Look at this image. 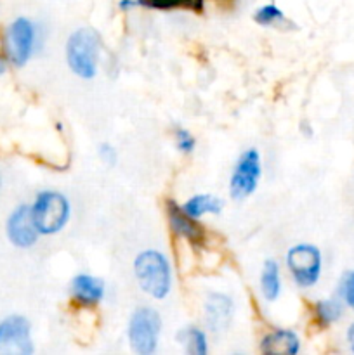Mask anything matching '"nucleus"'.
<instances>
[{"label":"nucleus","instance_id":"9b49d317","mask_svg":"<svg viewBox=\"0 0 354 355\" xmlns=\"http://www.w3.org/2000/svg\"><path fill=\"white\" fill-rule=\"evenodd\" d=\"M167 217H169V225L172 232L193 245H200L203 241V229L198 225L196 218L189 217L183 207H177V203L169 201L167 203Z\"/></svg>","mask_w":354,"mask_h":355},{"label":"nucleus","instance_id":"f3484780","mask_svg":"<svg viewBox=\"0 0 354 355\" xmlns=\"http://www.w3.org/2000/svg\"><path fill=\"white\" fill-rule=\"evenodd\" d=\"M177 340L183 343L187 354L193 355H207L208 352V342L207 335L203 329L196 328V326H187V328L180 329L177 333Z\"/></svg>","mask_w":354,"mask_h":355},{"label":"nucleus","instance_id":"f03ea898","mask_svg":"<svg viewBox=\"0 0 354 355\" xmlns=\"http://www.w3.org/2000/svg\"><path fill=\"white\" fill-rule=\"evenodd\" d=\"M38 44L37 24L26 16H17L3 28L0 51L12 68H24L31 61Z\"/></svg>","mask_w":354,"mask_h":355},{"label":"nucleus","instance_id":"4be33fe9","mask_svg":"<svg viewBox=\"0 0 354 355\" xmlns=\"http://www.w3.org/2000/svg\"><path fill=\"white\" fill-rule=\"evenodd\" d=\"M99 158L104 165H115L118 159L117 149L111 144H101L99 146Z\"/></svg>","mask_w":354,"mask_h":355},{"label":"nucleus","instance_id":"0eeeda50","mask_svg":"<svg viewBox=\"0 0 354 355\" xmlns=\"http://www.w3.org/2000/svg\"><path fill=\"white\" fill-rule=\"evenodd\" d=\"M262 177V162L257 149L250 148L239 155L229 179V194L233 200H246L255 193Z\"/></svg>","mask_w":354,"mask_h":355},{"label":"nucleus","instance_id":"412c9836","mask_svg":"<svg viewBox=\"0 0 354 355\" xmlns=\"http://www.w3.org/2000/svg\"><path fill=\"white\" fill-rule=\"evenodd\" d=\"M174 137H176V146L183 155H191L194 151V146H196V141L191 135L189 130L186 128H176L174 132Z\"/></svg>","mask_w":354,"mask_h":355},{"label":"nucleus","instance_id":"ddd939ff","mask_svg":"<svg viewBox=\"0 0 354 355\" xmlns=\"http://www.w3.org/2000/svg\"><path fill=\"white\" fill-rule=\"evenodd\" d=\"M301 350V340L292 329H273L260 342V352L266 355H295Z\"/></svg>","mask_w":354,"mask_h":355},{"label":"nucleus","instance_id":"6ab92c4d","mask_svg":"<svg viewBox=\"0 0 354 355\" xmlns=\"http://www.w3.org/2000/svg\"><path fill=\"white\" fill-rule=\"evenodd\" d=\"M253 21L260 26H274V24H280L281 21H285L283 10L280 9L274 3H266V6L259 7L253 14Z\"/></svg>","mask_w":354,"mask_h":355},{"label":"nucleus","instance_id":"1a4fd4ad","mask_svg":"<svg viewBox=\"0 0 354 355\" xmlns=\"http://www.w3.org/2000/svg\"><path fill=\"white\" fill-rule=\"evenodd\" d=\"M3 231H6L7 241L17 250L33 248L37 245L38 238H40L37 227H35L31 208L28 203H19L10 210V214L6 218Z\"/></svg>","mask_w":354,"mask_h":355},{"label":"nucleus","instance_id":"393cba45","mask_svg":"<svg viewBox=\"0 0 354 355\" xmlns=\"http://www.w3.org/2000/svg\"><path fill=\"white\" fill-rule=\"evenodd\" d=\"M0 187H2V180H0Z\"/></svg>","mask_w":354,"mask_h":355},{"label":"nucleus","instance_id":"f257e3e1","mask_svg":"<svg viewBox=\"0 0 354 355\" xmlns=\"http://www.w3.org/2000/svg\"><path fill=\"white\" fill-rule=\"evenodd\" d=\"M134 276L148 297L163 300L172 290V267L158 250H144L134 260Z\"/></svg>","mask_w":354,"mask_h":355},{"label":"nucleus","instance_id":"6e6552de","mask_svg":"<svg viewBox=\"0 0 354 355\" xmlns=\"http://www.w3.org/2000/svg\"><path fill=\"white\" fill-rule=\"evenodd\" d=\"M35 352L31 322L21 314L0 319V355H31Z\"/></svg>","mask_w":354,"mask_h":355},{"label":"nucleus","instance_id":"39448f33","mask_svg":"<svg viewBox=\"0 0 354 355\" xmlns=\"http://www.w3.org/2000/svg\"><path fill=\"white\" fill-rule=\"evenodd\" d=\"M162 333V319L153 307H137L128 319V343L139 355L156 352Z\"/></svg>","mask_w":354,"mask_h":355},{"label":"nucleus","instance_id":"a211bd4d","mask_svg":"<svg viewBox=\"0 0 354 355\" xmlns=\"http://www.w3.org/2000/svg\"><path fill=\"white\" fill-rule=\"evenodd\" d=\"M135 2H137V6L158 10H170L177 9V7H189V9L200 10L203 0H135Z\"/></svg>","mask_w":354,"mask_h":355},{"label":"nucleus","instance_id":"4468645a","mask_svg":"<svg viewBox=\"0 0 354 355\" xmlns=\"http://www.w3.org/2000/svg\"><path fill=\"white\" fill-rule=\"evenodd\" d=\"M260 293L267 302H276L281 295L280 263L274 259H267L260 272Z\"/></svg>","mask_w":354,"mask_h":355},{"label":"nucleus","instance_id":"423d86ee","mask_svg":"<svg viewBox=\"0 0 354 355\" xmlns=\"http://www.w3.org/2000/svg\"><path fill=\"white\" fill-rule=\"evenodd\" d=\"M287 267L294 283L302 290H309L321 279V250L311 243H298L287 252Z\"/></svg>","mask_w":354,"mask_h":355},{"label":"nucleus","instance_id":"dca6fc26","mask_svg":"<svg viewBox=\"0 0 354 355\" xmlns=\"http://www.w3.org/2000/svg\"><path fill=\"white\" fill-rule=\"evenodd\" d=\"M222 208H224L222 200L212 196V194H196V196L189 198V200L183 205V210L186 211L189 217L196 218V220L208 214L219 215L222 211Z\"/></svg>","mask_w":354,"mask_h":355},{"label":"nucleus","instance_id":"aec40b11","mask_svg":"<svg viewBox=\"0 0 354 355\" xmlns=\"http://www.w3.org/2000/svg\"><path fill=\"white\" fill-rule=\"evenodd\" d=\"M339 298L346 309L354 312V269L346 270L339 281Z\"/></svg>","mask_w":354,"mask_h":355},{"label":"nucleus","instance_id":"7ed1b4c3","mask_svg":"<svg viewBox=\"0 0 354 355\" xmlns=\"http://www.w3.org/2000/svg\"><path fill=\"white\" fill-rule=\"evenodd\" d=\"M101 54V37L92 28H80L66 42V62L69 69L82 80H92L97 75Z\"/></svg>","mask_w":354,"mask_h":355},{"label":"nucleus","instance_id":"b1692460","mask_svg":"<svg viewBox=\"0 0 354 355\" xmlns=\"http://www.w3.org/2000/svg\"><path fill=\"white\" fill-rule=\"evenodd\" d=\"M9 61H7V58L3 55V52L0 51V78H2L3 75L7 73V69H9Z\"/></svg>","mask_w":354,"mask_h":355},{"label":"nucleus","instance_id":"20e7f679","mask_svg":"<svg viewBox=\"0 0 354 355\" xmlns=\"http://www.w3.org/2000/svg\"><path fill=\"white\" fill-rule=\"evenodd\" d=\"M35 227L40 236H54L66 227L71 215L69 200L54 189H44L30 205Z\"/></svg>","mask_w":354,"mask_h":355},{"label":"nucleus","instance_id":"f8f14e48","mask_svg":"<svg viewBox=\"0 0 354 355\" xmlns=\"http://www.w3.org/2000/svg\"><path fill=\"white\" fill-rule=\"evenodd\" d=\"M103 279L90 274H78L71 279V298L82 307H94L104 297Z\"/></svg>","mask_w":354,"mask_h":355},{"label":"nucleus","instance_id":"5701e85b","mask_svg":"<svg viewBox=\"0 0 354 355\" xmlns=\"http://www.w3.org/2000/svg\"><path fill=\"white\" fill-rule=\"evenodd\" d=\"M346 343L349 347L351 354H354V321L346 329Z\"/></svg>","mask_w":354,"mask_h":355},{"label":"nucleus","instance_id":"9d476101","mask_svg":"<svg viewBox=\"0 0 354 355\" xmlns=\"http://www.w3.org/2000/svg\"><path fill=\"white\" fill-rule=\"evenodd\" d=\"M205 324L212 333H222L229 328L235 314V304L224 293H208L205 300Z\"/></svg>","mask_w":354,"mask_h":355},{"label":"nucleus","instance_id":"2eb2a0df","mask_svg":"<svg viewBox=\"0 0 354 355\" xmlns=\"http://www.w3.org/2000/svg\"><path fill=\"white\" fill-rule=\"evenodd\" d=\"M346 305L339 297L321 298L314 304V319L321 328H330L344 318Z\"/></svg>","mask_w":354,"mask_h":355}]
</instances>
